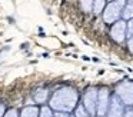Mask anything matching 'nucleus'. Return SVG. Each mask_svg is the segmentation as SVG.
I'll return each mask as SVG.
<instances>
[{
	"mask_svg": "<svg viewBox=\"0 0 133 117\" xmlns=\"http://www.w3.org/2000/svg\"><path fill=\"white\" fill-rule=\"evenodd\" d=\"M79 93L73 87H60L52 94L49 100V106L55 111H66L72 113L77 107Z\"/></svg>",
	"mask_w": 133,
	"mask_h": 117,
	"instance_id": "obj_1",
	"label": "nucleus"
},
{
	"mask_svg": "<svg viewBox=\"0 0 133 117\" xmlns=\"http://www.w3.org/2000/svg\"><path fill=\"white\" fill-rule=\"evenodd\" d=\"M107 2H113V0H107Z\"/></svg>",
	"mask_w": 133,
	"mask_h": 117,
	"instance_id": "obj_22",
	"label": "nucleus"
},
{
	"mask_svg": "<svg viewBox=\"0 0 133 117\" xmlns=\"http://www.w3.org/2000/svg\"><path fill=\"white\" fill-rule=\"evenodd\" d=\"M116 94L127 107H133V81H122L116 87Z\"/></svg>",
	"mask_w": 133,
	"mask_h": 117,
	"instance_id": "obj_4",
	"label": "nucleus"
},
{
	"mask_svg": "<svg viewBox=\"0 0 133 117\" xmlns=\"http://www.w3.org/2000/svg\"><path fill=\"white\" fill-rule=\"evenodd\" d=\"M53 117H70V114L66 113V111H56Z\"/></svg>",
	"mask_w": 133,
	"mask_h": 117,
	"instance_id": "obj_18",
	"label": "nucleus"
},
{
	"mask_svg": "<svg viewBox=\"0 0 133 117\" xmlns=\"http://www.w3.org/2000/svg\"><path fill=\"white\" fill-rule=\"evenodd\" d=\"M40 114V108H37L36 106H27L22 110L20 117H39Z\"/></svg>",
	"mask_w": 133,
	"mask_h": 117,
	"instance_id": "obj_9",
	"label": "nucleus"
},
{
	"mask_svg": "<svg viewBox=\"0 0 133 117\" xmlns=\"http://www.w3.org/2000/svg\"><path fill=\"white\" fill-rule=\"evenodd\" d=\"M127 2H129V3H133V0H127Z\"/></svg>",
	"mask_w": 133,
	"mask_h": 117,
	"instance_id": "obj_21",
	"label": "nucleus"
},
{
	"mask_svg": "<svg viewBox=\"0 0 133 117\" xmlns=\"http://www.w3.org/2000/svg\"><path fill=\"white\" fill-rule=\"evenodd\" d=\"M110 96L109 90L106 87L100 88L99 90V97H97V117H106L107 110H109V106H110Z\"/></svg>",
	"mask_w": 133,
	"mask_h": 117,
	"instance_id": "obj_5",
	"label": "nucleus"
},
{
	"mask_svg": "<svg viewBox=\"0 0 133 117\" xmlns=\"http://www.w3.org/2000/svg\"><path fill=\"white\" fill-rule=\"evenodd\" d=\"M127 47H129V50L133 53V36L129 37V42H127Z\"/></svg>",
	"mask_w": 133,
	"mask_h": 117,
	"instance_id": "obj_20",
	"label": "nucleus"
},
{
	"mask_svg": "<svg viewBox=\"0 0 133 117\" xmlns=\"http://www.w3.org/2000/svg\"><path fill=\"white\" fill-rule=\"evenodd\" d=\"M93 2H95V0H80V7H82V10L86 11V13L93 11Z\"/></svg>",
	"mask_w": 133,
	"mask_h": 117,
	"instance_id": "obj_13",
	"label": "nucleus"
},
{
	"mask_svg": "<svg viewBox=\"0 0 133 117\" xmlns=\"http://www.w3.org/2000/svg\"><path fill=\"white\" fill-rule=\"evenodd\" d=\"M124 6H126V0H113V2H110L103 10V20L109 24H113L117 20H120Z\"/></svg>",
	"mask_w": 133,
	"mask_h": 117,
	"instance_id": "obj_2",
	"label": "nucleus"
},
{
	"mask_svg": "<svg viewBox=\"0 0 133 117\" xmlns=\"http://www.w3.org/2000/svg\"><path fill=\"white\" fill-rule=\"evenodd\" d=\"M124 103L119 99L117 94H113L112 99H110V106H109V110H107L106 117H123L124 114Z\"/></svg>",
	"mask_w": 133,
	"mask_h": 117,
	"instance_id": "obj_7",
	"label": "nucleus"
},
{
	"mask_svg": "<svg viewBox=\"0 0 133 117\" xmlns=\"http://www.w3.org/2000/svg\"><path fill=\"white\" fill-rule=\"evenodd\" d=\"M123 117H133V107H127L126 110H124Z\"/></svg>",
	"mask_w": 133,
	"mask_h": 117,
	"instance_id": "obj_17",
	"label": "nucleus"
},
{
	"mask_svg": "<svg viewBox=\"0 0 133 117\" xmlns=\"http://www.w3.org/2000/svg\"><path fill=\"white\" fill-rule=\"evenodd\" d=\"M55 114H53L52 111V107H47V106H42L40 107V114H39V117H53Z\"/></svg>",
	"mask_w": 133,
	"mask_h": 117,
	"instance_id": "obj_14",
	"label": "nucleus"
},
{
	"mask_svg": "<svg viewBox=\"0 0 133 117\" xmlns=\"http://www.w3.org/2000/svg\"><path fill=\"white\" fill-rule=\"evenodd\" d=\"M106 2L107 0H95L93 2V13L95 14L102 13L104 10V7H106Z\"/></svg>",
	"mask_w": 133,
	"mask_h": 117,
	"instance_id": "obj_11",
	"label": "nucleus"
},
{
	"mask_svg": "<svg viewBox=\"0 0 133 117\" xmlns=\"http://www.w3.org/2000/svg\"><path fill=\"white\" fill-rule=\"evenodd\" d=\"M19 114H17V111L15 110V108H12V110H9V111H6V114H4L3 117H17Z\"/></svg>",
	"mask_w": 133,
	"mask_h": 117,
	"instance_id": "obj_16",
	"label": "nucleus"
},
{
	"mask_svg": "<svg viewBox=\"0 0 133 117\" xmlns=\"http://www.w3.org/2000/svg\"><path fill=\"white\" fill-rule=\"evenodd\" d=\"M97 97H99V90L96 87L87 88L83 94V106L86 107V110L90 113L92 117H95L97 114Z\"/></svg>",
	"mask_w": 133,
	"mask_h": 117,
	"instance_id": "obj_3",
	"label": "nucleus"
},
{
	"mask_svg": "<svg viewBox=\"0 0 133 117\" xmlns=\"http://www.w3.org/2000/svg\"><path fill=\"white\" fill-rule=\"evenodd\" d=\"M75 117H92V116L83 104H77V107L75 108Z\"/></svg>",
	"mask_w": 133,
	"mask_h": 117,
	"instance_id": "obj_12",
	"label": "nucleus"
},
{
	"mask_svg": "<svg viewBox=\"0 0 133 117\" xmlns=\"http://www.w3.org/2000/svg\"><path fill=\"white\" fill-rule=\"evenodd\" d=\"M6 114V107H4L3 103H0V117H3Z\"/></svg>",
	"mask_w": 133,
	"mask_h": 117,
	"instance_id": "obj_19",
	"label": "nucleus"
},
{
	"mask_svg": "<svg viewBox=\"0 0 133 117\" xmlns=\"http://www.w3.org/2000/svg\"><path fill=\"white\" fill-rule=\"evenodd\" d=\"M47 99H49V90H47V88H37V90L33 93V100H35L37 104L43 106L44 103L47 101Z\"/></svg>",
	"mask_w": 133,
	"mask_h": 117,
	"instance_id": "obj_8",
	"label": "nucleus"
},
{
	"mask_svg": "<svg viewBox=\"0 0 133 117\" xmlns=\"http://www.w3.org/2000/svg\"><path fill=\"white\" fill-rule=\"evenodd\" d=\"M70 117H75V116H70Z\"/></svg>",
	"mask_w": 133,
	"mask_h": 117,
	"instance_id": "obj_23",
	"label": "nucleus"
},
{
	"mask_svg": "<svg viewBox=\"0 0 133 117\" xmlns=\"http://www.w3.org/2000/svg\"><path fill=\"white\" fill-rule=\"evenodd\" d=\"M126 31H127V22L126 20H117L116 23L112 24L110 29V36L115 42L117 43H123L126 39Z\"/></svg>",
	"mask_w": 133,
	"mask_h": 117,
	"instance_id": "obj_6",
	"label": "nucleus"
},
{
	"mask_svg": "<svg viewBox=\"0 0 133 117\" xmlns=\"http://www.w3.org/2000/svg\"><path fill=\"white\" fill-rule=\"evenodd\" d=\"M126 36H127V39L133 36V19L127 20V31H126Z\"/></svg>",
	"mask_w": 133,
	"mask_h": 117,
	"instance_id": "obj_15",
	"label": "nucleus"
},
{
	"mask_svg": "<svg viewBox=\"0 0 133 117\" xmlns=\"http://www.w3.org/2000/svg\"><path fill=\"white\" fill-rule=\"evenodd\" d=\"M122 19L126 20V22L133 19V3H126V6L123 7V11H122Z\"/></svg>",
	"mask_w": 133,
	"mask_h": 117,
	"instance_id": "obj_10",
	"label": "nucleus"
}]
</instances>
